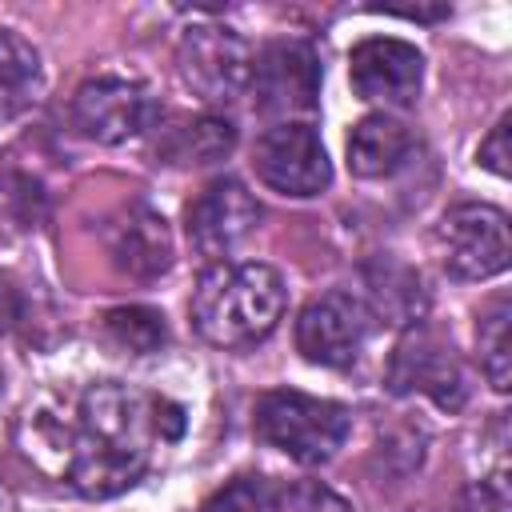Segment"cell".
<instances>
[{"instance_id":"obj_4","label":"cell","mask_w":512,"mask_h":512,"mask_svg":"<svg viewBox=\"0 0 512 512\" xmlns=\"http://www.w3.org/2000/svg\"><path fill=\"white\" fill-rule=\"evenodd\" d=\"M436 252L456 280H492L512 260L508 216L496 204H456L436 224Z\"/></svg>"},{"instance_id":"obj_24","label":"cell","mask_w":512,"mask_h":512,"mask_svg":"<svg viewBox=\"0 0 512 512\" xmlns=\"http://www.w3.org/2000/svg\"><path fill=\"white\" fill-rule=\"evenodd\" d=\"M468 500H472V512H508V488H504L500 476L472 484L468 488Z\"/></svg>"},{"instance_id":"obj_22","label":"cell","mask_w":512,"mask_h":512,"mask_svg":"<svg viewBox=\"0 0 512 512\" xmlns=\"http://www.w3.org/2000/svg\"><path fill=\"white\" fill-rule=\"evenodd\" d=\"M276 512H352L344 496H336L320 480H296L276 492Z\"/></svg>"},{"instance_id":"obj_6","label":"cell","mask_w":512,"mask_h":512,"mask_svg":"<svg viewBox=\"0 0 512 512\" xmlns=\"http://www.w3.org/2000/svg\"><path fill=\"white\" fill-rule=\"evenodd\" d=\"M156 96L140 80L92 76L72 96V124L96 144H124L156 124Z\"/></svg>"},{"instance_id":"obj_8","label":"cell","mask_w":512,"mask_h":512,"mask_svg":"<svg viewBox=\"0 0 512 512\" xmlns=\"http://www.w3.org/2000/svg\"><path fill=\"white\" fill-rule=\"evenodd\" d=\"M368 328H372V308L360 296L332 288L304 304V312L296 320V348L308 364L344 368L360 356Z\"/></svg>"},{"instance_id":"obj_15","label":"cell","mask_w":512,"mask_h":512,"mask_svg":"<svg viewBox=\"0 0 512 512\" xmlns=\"http://www.w3.org/2000/svg\"><path fill=\"white\" fill-rule=\"evenodd\" d=\"M232 148H236V128L224 116L204 112V116L184 120L180 128H172L160 156H164V164H196L200 168V164L224 160Z\"/></svg>"},{"instance_id":"obj_2","label":"cell","mask_w":512,"mask_h":512,"mask_svg":"<svg viewBox=\"0 0 512 512\" xmlns=\"http://www.w3.org/2000/svg\"><path fill=\"white\" fill-rule=\"evenodd\" d=\"M288 304L284 276L272 264H212L192 292V324L216 348H248L276 332Z\"/></svg>"},{"instance_id":"obj_19","label":"cell","mask_w":512,"mask_h":512,"mask_svg":"<svg viewBox=\"0 0 512 512\" xmlns=\"http://www.w3.org/2000/svg\"><path fill=\"white\" fill-rule=\"evenodd\" d=\"M44 208H48V196L40 180L12 172V168L0 172V236H20V232L40 228Z\"/></svg>"},{"instance_id":"obj_18","label":"cell","mask_w":512,"mask_h":512,"mask_svg":"<svg viewBox=\"0 0 512 512\" xmlns=\"http://www.w3.org/2000/svg\"><path fill=\"white\" fill-rule=\"evenodd\" d=\"M368 284H372V296H376V312L396 316V324H416L420 320L424 292H420V276L412 268L380 260L368 272Z\"/></svg>"},{"instance_id":"obj_12","label":"cell","mask_w":512,"mask_h":512,"mask_svg":"<svg viewBox=\"0 0 512 512\" xmlns=\"http://www.w3.org/2000/svg\"><path fill=\"white\" fill-rule=\"evenodd\" d=\"M348 80L360 100L412 104L424 84V56L416 44L396 36H368L348 56Z\"/></svg>"},{"instance_id":"obj_13","label":"cell","mask_w":512,"mask_h":512,"mask_svg":"<svg viewBox=\"0 0 512 512\" xmlns=\"http://www.w3.org/2000/svg\"><path fill=\"white\" fill-rule=\"evenodd\" d=\"M112 264L132 280H156L172 268V232L160 212L136 204L108 232Z\"/></svg>"},{"instance_id":"obj_7","label":"cell","mask_w":512,"mask_h":512,"mask_svg":"<svg viewBox=\"0 0 512 512\" xmlns=\"http://www.w3.org/2000/svg\"><path fill=\"white\" fill-rule=\"evenodd\" d=\"M388 388L396 396L424 392L432 404H440L448 412H456L468 400V376L460 368V356L452 352V344L444 336H436L420 320L400 336V344L392 352Z\"/></svg>"},{"instance_id":"obj_3","label":"cell","mask_w":512,"mask_h":512,"mask_svg":"<svg viewBox=\"0 0 512 512\" xmlns=\"http://www.w3.org/2000/svg\"><path fill=\"white\" fill-rule=\"evenodd\" d=\"M252 428L268 448L312 468V464H328L344 448L352 432V412L336 400H320L296 388H276L256 400Z\"/></svg>"},{"instance_id":"obj_11","label":"cell","mask_w":512,"mask_h":512,"mask_svg":"<svg viewBox=\"0 0 512 512\" xmlns=\"http://www.w3.org/2000/svg\"><path fill=\"white\" fill-rule=\"evenodd\" d=\"M252 96L268 116L312 112L320 96V56L308 40H272L252 60Z\"/></svg>"},{"instance_id":"obj_1","label":"cell","mask_w":512,"mask_h":512,"mask_svg":"<svg viewBox=\"0 0 512 512\" xmlns=\"http://www.w3.org/2000/svg\"><path fill=\"white\" fill-rule=\"evenodd\" d=\"M152 436L156 396H144L116 380H100L84 388L76 404L64 480L88 500H112L144 476Z\"/></svg>"},{"instance_id":"obj_10","label":"cell","mask_w":512,"mask_h":512,"mask_svg":"<svg viewBox=\"0 0 512 512\" xmlns=\"http://www.w3.org/2000/svg\"><path fill=\"white\" fill-rule=\"evenodd\" d=\"M180 76L204 100H232L252 84V48L240 32L220 24H196L180 36Z\"/></svg>"},{"instance_id":"obj_9","label":"cell","mask_w":512,"mask_h":512,"mask_svg":"<svg viewBox=\"0 0 512 512\" xmlns=\"http://www.w3.org/2000/svg\"><path fill=\"white\" fill-rule=\"evenodd\" d=\"M260 216H264L260 200L236 176H220V180L204 184L200 196L188 204L184 232H188V244L204 260H224L256 232Z\"/></svg>"},{"instance_id":"obj_17","label":"cell","mask_w":512,"mask_h":512,"mask_svg":"<svg viewBox=\"0 0 512 512\" xmlns=\"http://www.w3.org/2000/svg\"><path fill=\"white\" fill-rule=\"evenodd\" d=\"M104 336L132 352V356H148V352H160L168 344V324L156 308H144V304H120L112 312H104Z\"/></svg>"},{"instance_id":"obj_16","label":"cell","mask_w":512,"mask_h":512,"mask_svg":"<svg viewBox=\"0 0 512 512\" xmlns=\"http://www.w3.org/2000/svg\"><path fill=\"white\" fill-rule=\"evenodd\" d=\"M40 96V52L12 28H0V116H16Z\"/></svg>"},{"instance_id":"obj_5","label":"cell","mask_w":512,"mask_h":512,"mask_svg":"<svg viewBox=\"0 0 512 512\" xmlns=\"http://www.w3.org/2000/svg\"><path fill=\"white\" fill-rule=\"evenodd\" d=\"M252 168L272 192L296 196V200L320 196L332 184L324 140L312 124H300V120L272 124L252 148Z\"/></svg>"},{"instance_id":"obj_14","label":"cell","mask_w":512,"mask_h":512,"mask_svg":"<svg viewBox=\"0 0 512 512\" xmlns=\"http://www.w3.org/2000/svg\"><path fill=\"white\" fill-rule=\"evenodd\" d=\"M408 156H412V132L388 112H368L348 132V168L360 180H384L400 172Z\"/></svg>"},{"instance_id":"obj_26","label":"cell","mask_w":512,"mask_h":512,"mask_svg":"<svg viewBox=\"0 0 512 512\" xmlns=\"http://www.w3.org/2000/svg\"><path fill=\"white\" fill-rule=\"evenodd\" d=\"M0 396H4V376H0Z\"/></svg>"},{"instance_id":"obj_25","label":"cell","mask_w":512,"mask_h":512,"mask_svg":"<svg viewBox=\"0 0 512 512\" xmlns=\"http://www.w3.org/2000/svg\"><path fill=\"white\" fill-rule=\"evenodd\" d=\"M20 316H24V296H20V288L0 272V336H8V332L20 324Z\"/></svg>"},{"instance_id":"obj_20","label":"cell","mask_w":512,"mask_h":512,"mask_svg":"<svg viewBox=\"0 0 512 512\" xmlns=\"http://www.w3.org/2000/svg\"><path fill=\"white\" fill-rule=\"evenodd\" d=\"M508 300H496L484 316H480V328H476V340H480V368L488 376V384L496 392H508V380H512V340H508Z\"/></svg>"},{"instance_id":"obj_21","label":"cell","mask_w":512,"mask_h":512,"mask_svg":"<svg viewBox=\"0 0 512 512\" xmlns=\"http://www.w3.org/2000/svg\"><path fill=\"white\" fill-rule=\"evenodd\" d=\"M204 512H276V492L264 476H236L204 504Z\"/></svg>"},{"instance_id":"obj_23","label":"cell","mask_w":512,"mask_h":512,"mask_svg":"<svg viewBox=\"0 0 512 512\" xmlns=\"http://www.w3.org/2000/svg\"><path fill=\"white\" fill-rule=\"evenodd\" d=\"M508 128H512V116L504 112L496 124H492V132L480 140V148H476V160L488 168V172H496V176H508L512 172V152H508Z\"/></svg>"}]
</instances>
